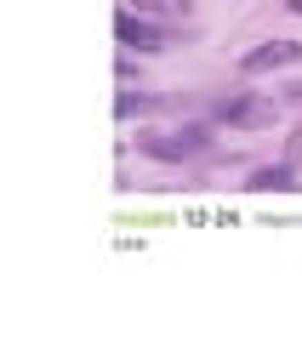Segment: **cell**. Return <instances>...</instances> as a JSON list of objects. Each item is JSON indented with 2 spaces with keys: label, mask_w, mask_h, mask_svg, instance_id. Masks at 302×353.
I'll return each instance as SVG.
<instances>
[{
  "label": "cell",
  "mask_w": 302,
  "mask_h": 353,
  "mask_svg": "<svg viewBox=\"0 0 302 353\" xmlns=\"http://www.w3.org/2000/svg\"><path fill=\"white\" fill-rule=\"evenodd\" d=\"M302 63V40H263L240 57V74H274V69H291Z\"/></svg>",
  "instance_id": "cell-1"
},
{
  "label": "cell",
  "mask_w": 302,
  "mask_h": 353,
  "mask_svg": "<svg viewBox=\"0 0 302 353\" xmlns=\"http://www.w3.org/2000/svg\"><path fill=\"white\" fill-rule=\"evenodd\" d=\"M205 143H211L205 125H183V131H165V137H143V154H154V160H188Z\"/></svg>",
  "instance_id": "cell-2"
},
{
  "label": "cell",
  "mask_w": 302,
  "mask_h": 353,
  "mask_svg": "<svg viewBox=\"0 0 302 353\" xmlns=\"http://www.w3.org/2000/svg\"><path fill=\"white\" fill-rule=\"evenodd\" d=\"M114 34H120V46H137V52H160L165 40H171V34L160 29V23H148V17H143V12H132V6L120 12V23H114Z\"/></svg>",
  "instance_id": "cell-3"
},
{
  "label": "cell",
  "mask_w": 302,
  "mask_h": 353,
  "mask_svg": "<svg viewBox=\"0 0 302 353\" xmlns=\"http://www.w3.org/2000/svg\"><path fill=\"white\" fill-rule=\"evenodd\" d=\"M217 120H223V125H245V131H251V125H268V120H274V108L240 92V97H223V103H217Z\"/></svg>",
  "instance_id": "cell-4"
},
{
  "label": "cell",
  "mask_w": 302,
  "mask_h": 353,
  "mask_svg": "<svg viewBox=\"0 0 302 353\" xmlns=\"http://www.w3.org/2000/svg\"><path fill=\"white\" fill-rule=\"evenodd\" d=\"M296 165L285 160V165H263V171H251V183L245 188H256V194H263V188H296V176H291Z\"/></svg>",
  "instance_id": "cell-5"
},
{
  "label": "cell",
  "mask_w": 302,
  "mask_h": 353,
  "mask_svg": "<svg viewBox=\"0 0 302 353\" xmlns=\"http://www.w3.org/2000/svg\"><path fill=\"white\" fill-rule=\"evenodd\" d=\"M137 12H188V0H125Z\"/></svg>",
  "instance_id": "cell-6"
},
{
  "label": "cell",
  "mask_w": 302,
  "mask_h": 353,
  "mask_svg": "<svg viewBox=\"0 0 302 353\" xmlns=\"http://www.w3.org/2000/svg\"><path fill=\"white\" fill-rule=\"evenodd\" d=\"M148 108H154L148 97H120V120H132V114H148Z\"/></svg>",
  "instance_id": "cell-7"
},
{
  "label": "cell",
  "mask_w": 302,
  "mask_h": 353,
  "mask_svg": "<svg viewBox=\"0 0 302 353\" xmlns=\"http://www.w3.org/2000/svg\"><path fill=\"white\" fill-rule=\"evenodd\" d=\"M291 6H296V12H302V0H291Z\"/></svg>",
  "instance_id": "cell-8"
}]
</instances>
